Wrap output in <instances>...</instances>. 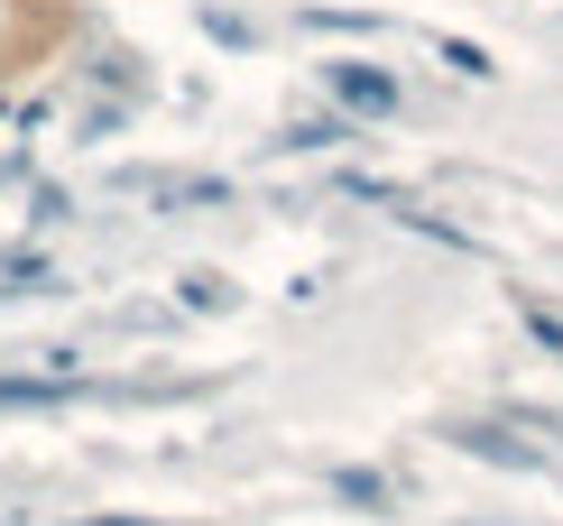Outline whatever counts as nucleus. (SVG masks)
Returning <instances> with one entry per match:
<instances>
[{
	"label": "nucleus",
	"mask_w": 563,
	"mask_h": 526,
	"mask_svg": "<svg viewBox=\"0 0 563 526\" xmlns=\"http://www.w3.org/2000/svg\"><path fill=\"white\" fill-rule=\"evenodd\" d=\"M453 443H462V452H481V462H499V471H554V452H545V443H518L508 425H462Z\"/></svg>",
	"instance_id": "obj_1"
},
{
	"label": "nucleus",
	"mask_w": 563,
	"mask_h": 526,
	"mask_svg": "<svg viewBox=\"0 0 563 526\" xmlns=\"http://www.w3.org/2000/svg\"><path fill=\"white\" fill-rule=\"evenodd\" d=\"M323 84H333V102H351V111H397V75H369V65H323Z\"/></svg>",
	"instance_id": "obj_2"
},
{
	"label": "nucleus",
	"mask_w": 563,
	"mask_h": 526,
	"mask_svg": "<svg viewBox=\"0 0 563 526\" xmlns=\"http://www.w3.org/2000/svg\"><path fill=\"white\" fill-rule=\"evenodd\" d=\"M527 332H536V342H545V351H563V315H554L545 296H527Z\"/></svg>",
	"instance_id": "obj_3"
},
{
	"label": "nucleus",
	"mask_w": 563,
	"mask_h": 526,
	"mask_svg": "<svg viewBox=\"0 0 563 526\" xmlns=\"http://www.w3.org/2000/svg\"><path fill=\"white\" fill-rule=\"evenodd\" d=\"M84 526H148V517H84Z\"/></svg>",
	"instance_id": "obj_4"
}]
</instances>
